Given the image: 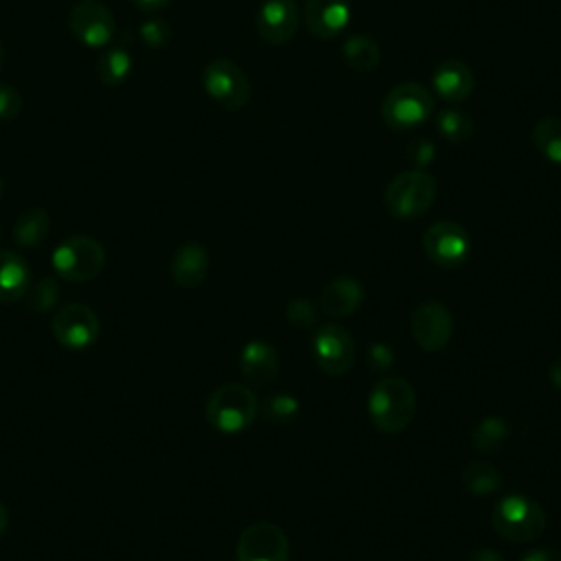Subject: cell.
<instances>
[{
	"instance_id": "6da1fadb",
	"label": "cell",
	"mask_w": 561,
	"mask_h": 561,
	"mask_svg": "<svg viewBox=\"0 0 561 561\" xmlns=\"http://www.w3.org/2000/svg\"><path fill=\"white\" fill-rule=\"evenodd\" d=\"M416 397L408 379L392 375L379 379L368 397V416L383 434L403 432L414 419Z\"/></svg>"
},
{
	"instance_id": "7a4b0ae2",
	"label": "cell",
	"mask_w": 561,
	"mask_h": 561,
	"mask_svg": "<svg viewBox=\"0 0 561 561\" xmlns=\"http://www.w3.org/2000/svg\"><path fill=\"white\" fill-rule=\"evenodd\" d=\"M491 524L502 539L526 543L543 535L548 526V517L541 504L535 502L533 497L506 495L493 506Z\"/></svg>"
},
{
	"instance_id": "3957f363",
	"label": "cell",
	"mask_w": 561,
	"mask_h": 561,
	"mask_svg": "<svg viewBox=\"0 0 561 561\" xmlns=\"http://www.w3.org/2000/svg\"><path fill=\"white\" fill-rule=\"evenodd\" d=\"M259 414L254 392L243 383H224L206 401V421L221 434L248 430Z\"/></svg>"
},
{
	"instance_id": "277c9868",
	"label": "cell",
	"mask_w": 561,
	"mask_h": 561,
	"mask_svg": "<svg viewBox=\"0 0 561 561\" xmlns=\"http://www.w3.org/2000/svg\"><path fill=\"white\" fill-rule=\"evenodd\" d=\"M436 193L438 184L427 171L408 169L388 182L383 191V204L386 210L397 219H416L430 210Z\"/></svg>"
},
{
	"instance_id": "5b68a950",
	"label": "cell",
	"mask_w": 561,
	"mask_h": 561,
	"mask_svg": "<svg viewBox=\"0 0 561 561\" xmlns=\"http://www.w3.org/2000/svg\"><path fill=\"white\" fill-rule=\"evenodd\" d=\"M53 270L70 283H85L101 274L105 265L103 245L85 234L66 237L50 256Z\"/></svg>"
},
{
	"instance_id": "8992f818",
	"label": "cell",
	"mask_w": 561,
	"mask_h": 561,
	"mask_svg": "<svg viewBox=\"0 0 561 561\" xmlns=\"http://www.w3.org/2000/svg\"><path fill=\"white\" fill-rule=\"evenodd\" d=\"M434 110V99L423 83L405 81L394 85L381 101V118L392 129L423 125Z\"/></svg>"
},
{
	"instance_id": "52a82bcc",
	"label": "cell",
	"mask_w": 561,
	"mask_h": 561,
	"mask_svg": "<svg viewBox=\"0 0 561 561\" xmlns=\"http://www.w3.org/2000/svg\"><path fill=\"white\" fill-rule=\"evenodd\" d=\"M206 94L224 110H241L250 101V81L230 59H213L202 75Z\"/></svg>"
},
{
	"instance_id": "ba28073f",
	"label": "cell",
	"mask_w": 561,
	"mask_h": 561,
	"mask_svg": "<svg viewBox=\"0 0 561 561\" xmlns=\"http://www.w3.org/2000/svg\"><path fill=\"white\" fill-rule=\"evenodd\" d=\"M423 250L432 263L445 270L462 265L471 252V239L465 226L451 219L434 221L423 234Z\"/></svg>"
},
{
	"instance_id": "9c48e42d",
	"label": "cell",
	"mask_w": 561,
	"mask_h": 561,
	"mask_svg": "<svg viewBox=\"0 0 561 561\" xmlns=\"http://www.w3.org/2000/svg\"><path fill=\"white\" fill-rule=\"evenodd\" d=\"M355 353L357 348L353 335L335 322L322 324L313 335L316 364L331 377L346 375L355 364Z\"/></svg>"
},
{
	"instance_id": "30bf717a",
	"label": "cell",
	"mask_w": 561,
	"mask_h": 561,
	"mask_svg": "<svg viewBox=\"0 0 561 561\" xmlns=\"http://www.w3.org/2000/svg\"><path fill=\"white\" fill-rule=\"evenodd\" d=\"M50 331L61 346L79 351V348L92 346L99 340L101 322L88 305L70 302L55 311Z\"/></svg>"
},
{
	"instance_id": "8fae6325",
	"label": "cell",
	"mask_w": 561,
	"mask_h": 561,
	"mask_svg": "<svg viewBox=\"0 0 561 561\" xmlns=\"http://www.w3.org/2000/svg\"><path fill=\"white\" fill-rule=\"evenodd\" d=\"M72 35L88 48H103L116 33V20L112 11L99 0H77L68 15Z\"/></svg>"
},
{
	"instance_id": "7c38bea8",
	"label": "cell",
	"mask_w": 561,
	"mask_h": 561,
	"mask_svg": "<svg viewBox=\"0 0 561 561\" xmlns=\"http://www.w3.org/2000/svg\"><path fill=\"white\" fill-rule=\"evenodd\" d=\"M410 333L423 351H443L454 335V316L443 302L425 300L410 316Z\"/></svg>"
},
{
	"instance_id": "4fadbf2b",
	"label": "cell",
	"mask_w": 561,
	"mask_h": 561,
	"mask_svg": "<svg viewBox=\"0 0 561 561\" xmlns=\"http://www.w3.org/2000/svg\"><path fill=\"white\" fill-rule=\"evenodd\" d=\"M237 561H289V539L272 522L250 524L237 539Z\"/></svg>"
},
{
	"instance_id": "5bb4252c",
	"label": "cell",
	"mask_w": 561,
	"mask_h": 561,
	"mask_svg": "<svg viewBox=\"0 0 561 561\" xmlns=\"http://www.w3.org/2000/svg\"><path fill=\"white\" fill-rule=\"evenodd\" d=\"M300 24V13L294 0H265L256 13V31L272 46L287 44Z\"/></svg>"
},
{
	"instance_id": "9a60e30c",
	"label": "cell",
	"mask_w": 561,
	"mask_h": 561,
	"mask_svg": "<svg viewBox=\"0 0 561 561\" xmlns=\"http://www.w3.org/2000/svg\"><path fill=\"white\" fill-rule=\"evenodd\" d=\"M302 20L311 35L333 39L342 35L351 22V0H305Z\"/></svg>"
},
{
	"instance_id": "2e32d148",
	"label": "cell",
	"mask_w": 561,
	"mask_h": 561,
	"mask_svg": "<svg viewBox=\"0 0 561 561\" xmlns=\"http://www.w3.org/2000/svg\"><path fill=\"white\" fill-rule=\"evenodd\" d=\"M239 368L248 383L265 388L278 377L280 359L272 344H267L265 340H252L241 348Z\"/></svg>"
},
{
	"instance_id": "e0dca14e",
	"label": "cell",
	"mask_w": 561,
	"mask_h": 561,
	"mask_svg": "<svg viewBox=\"0 0 561 561\" xmlns=\"http://www.w3.org/2000/svg\"><path fill=\"white\" fill-rule=\"evenodd\" d=\"M476 88L471 68L460 59H445L432 72V90L447 103H462Z\"/></svg>"
},
{
	"instance_id": "ac0fdd59",
	"label": "cell",
	"mask_w": 561,
	"mask_h": 561,
	"mask_svg": "<svg viewBox=\"0 0 561 561\" xmlns=\"http://www.w3.org/2000/svg\"><path fill=\"white\" fill-rule=\"evenodd\" d=\"M208 267H210L208 250L199 243H184L173 252L169 263V274L175 285L184 289H193L206 278Z\"/></svg>"
},
{
	"instance_id": "d6986e66",
	"label": "cell",
	"mask_w": 561,
	"mask_h": 561,
	"mask_svg": "<svg viewBox=\"0 0 561 561\" xmlns=\"http://www.w3.org/2000/svg\"><path fill=\"white\" fill-rule=\"evenodd\" d=\"M364 300V287L351 276L331 280L320 294V307L331 318H346L359 309Z\"/></svg>"
},
{
	"instance_id": "ffe728a7",
	"label": "cell",
	"mask_w": 561,
	"mask_h": 561,
	"mask_svg": "<svg viewBox=\"0 0 561 561\" xmlns=\"http://www.w3.org/2000/svg\"><path fill=\"white\" fill-rule=\"evenodd\" d=\"M31 272L26 261L13 250H0V302H15L26 294Z\"/></svg>"
},
{
	"instance_id": "44dd1931",
	"label": "cell",
	"mask_w": 561,
	"mask_h": 561,
	"mask_svg": "<svg viewBox=\"0 0 561 561\" xmlns=\"http://www.w3.org/2000/svg\"><path fill=\"white\" fill-rule=\"evenodd\" d=\"M50 232V217L44 208H26L13 224V241L20 248H35L44 243Z\"/></svg>"
},
{
	"instance_id": "7402d4cb",
	"label": "cell",
	"mask_w": 561,
	"mask_h": 561,
	"mask_svg": "<svg viewBox=\"0 0 561 561\" xmlns=\"http://www.w3.org/2000/svg\"><path fill=\"white\" fill-rule=\"evenodd\" d=\"M342 57L353 70L370 72L379 64L381 53H379V44L370 35L353 33L342 44Z\"/></svg>"
},
{
	"instance_id": "603a6c76",
	"label": "cell",
	"mask_w": 561,
	"mask_h": 561,
	"mask_svg": "<svg viewBox=\"0 0 561 561\" xmlns=\"http://www.w3.org/2000/svg\"><path fill=\"white\" fill-rule=\"evenodd\" d=\"M511 438V425L500 416L482 419L471 434V445L480 454H500Z\"/></svg>"
},
{
	"instance_id": "cb8c5ba5",
	"label": "cell",
	"mask_w": 561,
	"mask_h": 561,
	"mask_svg": "<svg viewBox=\"0 0 561 561\" xmlns=\"http://www.w3.org/2000/svg\"><path fill=\"white\" fill-rule=\"evenodd\" d=\"M460 482L471 495H491L502 486V473L486 460H473L462 469Z\"/></svg>"
},
{
	"instance_id": "d4e9b609",
	"label": "cell",
	"mask_w": 561,
	"mask_h": 561,
	"mask_svg": "<svg viewBox=\"0 0 561 561\" xmlns=\"http://www.w3.org/2000/svg\"><path fill=\"white\" fill-rule=\"evenodd\" d=\"M134 61L127 48H107L96 59V77L105 85H121L131 75Z\"/></svg>"
},
{
	"instance_id": "484cf974",
	"label": "cell",
	"mask_w": 561,
	"mask_h": 561,
	"mask_svg": "<svg viewBox=\"0 0 561 561\" xmlns=\"http://www.w3.org/2000/svg\"><path fill=\"white\" fill-rule=\"evenodd\" d=\"M533 145L548 162L561 164V118H539L533 127Z\"/></svg>"
},
{
	"instance_id": "4316f807",
	"label": "cell",
	"mask_w": 561,
	"mask_h": 561,
	"mask_svg": "<svg viewBox=\"0 0 561 561\" xmlns=\"http://www.w3.org/2000/svg\"><path fill=\"white\" fill-rule=\"evenodd\" d=\"M438 134L449 142H465L473 134V118L460 107H445L436 116Z\"/></svg>"
},
{
	"instance_id": "83f0119b",
	"label": "cell",
	"mask_w": 561,
	"mask_h": 561,
	"mask_svg": "<svg viewBox=\"0 0 561 561\" xmlns=\"http://www.w3.org/2000/svg\"><path fill=\"white\" fill-rule=\"evenodd\" d=\"M26 307L31 311H50L59 300V283L53 276H44L28 285L26 289Z\"/></svg>"
},
{
	"instance_id": "f1b7e54d",
	"label": "cell",
	"mask_w": 561,
	"mask_h": 561,
	"mask_svg": "<svg viewBox=\"0 0 561 561\" xmlns=\"http://www.w3.org/2000/svg\"><path fill=\"white\" fill-rule=\"evenodd\" d=\"M138 33H140V39L145 42V46H147V48H153V50L164 48V46L169 44V39H171V28H169V24H167L164 20H160V18H149V20H145V22L140 24Z\"/></svg>"
},
{
	"instance_id": "f546056e",
	"label": "cell",
	"mask_w": 561,
	"mask_h": 561,
	"mask_svg": "<svg viewBox=\"0 0 561 561\" xmlns=\"http://www.w3.org/2000/svg\"><path fill=\"white\" fill-rule=\"evenodd\" d=\"M285 318H287L289 324H294V327H298V329H309V327L316 324L318 313H316V307H313L311 300H307V298H296V300H291V302L285 307Z\"/></svg>"
},
{
	"instance_id": "4dcf8cb0",
	"label": "cell",
	"mask_w": 561,
	"mask_h": 561,
	"mask_svg": "<svg viewBox=\"0 0 561 561\" xmlns=\"http://www.w3.org/2000/svg\"><path fill=\"white\" fill-rule=\"evenodd\" d=\"M22 112V96L11 83H0V121H13Z\"/></svg>"
},
{
	"instance_id": "1f68e13d",
	"label": "cell",
	"mask_w": 561,
	"mask_h": 561,
	"mask_svg": "<svg viewBox=\"0 0 561 561\" xmlns=\"http://www.w3.org/2000/svg\"><path fill=\"white\" fill-rule=\"evenodd\" d=\"M298 412V401L289 394H276L267 399V416L274 421H287Z\"/></svg>"
},
{
	"instance_id": "d6a6232c",
	"label": "cell",
	"mask_w": 561,
	"mask_h": 561,
	"mask_svg": "<svg viewBox=\"0 0 561 561\" xmlns=\"http://www.w3.org/2000/svg\"><path fill=\"white\" fill-rule=\"evenodd\" d=\"M412 158H414V162L419 164V167H423V164H427V162H432L434 160V147L427 142V140H419V142H414L412 145Z\"/></svg>"
},
{
	"instance_id": "836d02e7",
	"label": "cell",
	"mask_w": 561,
	"mask_h": 561,
	"mask_svg": "<svg viewBox=\"0 0 561 561\" xmlns=\"http://www.w3.org/2000/svg\"><path fill=\"white\" fill-rule=\"evenodd\" d=\"M522 561H561V552L559 550L539 548V550H530L528 554H524Z\"/></svg>"
},
{
	"instance_id": "e575fe53",
	"label": "cell",
	"mask_w": 561,
	"mask_h": 561,
	"mask_svg": "<svg viewBox=\"0 0 561 561\" xmlns=\"http://www.w3.org/2000/svg\"><path fill=\"white\" fill-rule=\"evenodd\" d=\"M390 357H392V353H390V348L383 346V344H375V346L370 348V359L377 364V368H386V366L390 364Z\"/></svg>"
},
{
	"instance_id": "d590c367",
	"label": "cell",
	"mask_w": 561,
	"mask_h": 561,
	"mask_svg": "<svg viewBox=\"0 0 561 561\" xmlns=\"http://www.w3.org/2000/svg\"><path fill=\"white\" fill-rule=\"evenodd\" d=\"M467 561H506V559L497 550H493V548H476L467 557Z\"/></svg>"
},
{
	"instance_id": "8d00e7d4",
	"label": "cell",
	"mask_w": 561,
	"mask_h": 561,
	"mask_svg": "<svg viewBox=\"0 0 561 561\" xmlns=\"http://www.w3.org/2000/svg\"><path fill=\"white\" fill-rule=\"evenodd\" d=\"M140 11H145V13H156V11H160V9H164L171 0H131Z\"/></svg>"
},
{
	"instance_id": "74e56055",
	"label": "cell",
	"mask_w": 561,
	"mask_h": 561,
	"mask_svg": "<svg viewBox=\"0 0 561 561\" xmlns=\"http://www.w3.org/2000/svg\"><path fill=\"white\" fill-rule=\"evenodd\" d=\"M548 377H550V383L561 390V359H557V362L548 368Z\"/></svg>"
},
{
	"instance_id": "f35d334b",
	"label": "cell",
	"mask_w": 561,
	"mask_h": 561,
	"mask_svg": "<svg viewBox=\"0 0 561 561\" xmlns=\"http://www.w3.org/2000/svg\"><path fill=\"white\" fill-rule=\"evenodd\" d=\"M7 524H9V513H7V508H4V504L0 502V535L4 533V528H7Z\"/></svg>"
},
{
	"instance_id": "ab89813d",
	"label": "cell",
	"mask_w": 561,
	"mask_h": 561,
	"mask_svg": "<svg viewBox=\"0 0 561 561\" xmlns=\"http://www.w3.org/2000/svg\"><path fill=\"white\" fill-rule=\"evenodd\" d=\"M2 61H4V46H2V39H0V68H2Z\"/></svg>"
},
{
	"instance_id": "60d3db41",
	"label": "cell",
	"mask_w": 561,
	"mask_h": 561,
	"mask_svg": "<svg viewBox=\"0 0 561 561\" xmlns=\"http://www.w3.org/2000/svg\"><path fill=\"white\" fill-rule=\"evenodd\" d=\"M2 188H4V182H2V178H0V197H2Z\"/></svg>"
}]
</instances>
